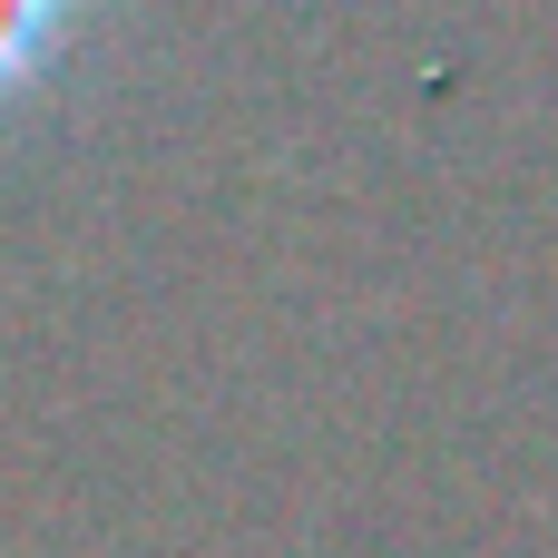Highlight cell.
<instances>
[{
    "label": "cell",
    "mask_w": 558,
    "mask_h": 558,
    "mask_svg": "<svg viewBox=\"0 0 558 558\" xmlns=\"http://www.w3.org/2000/svg\"><path fill=\"white\" fill-rule=\"evenodd\" d=\"M29 29H39V0H0V69L29 59Z\"/></svg>",
    "instance_id": "1"
}]
</instances>
